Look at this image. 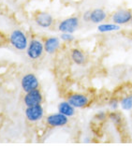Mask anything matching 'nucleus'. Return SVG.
Masks as SVG:
<instances>
[{
	"label": "nucleus",
	"mask_w": 132,
	"mask_h": 148,
	"mask_svg": "<svg viewBox=\"0 0 132 148\" xmlns=\"http://www.w3.org/2000/svg\"><path fill=\"white\" fill-rule=\"evenodd\" d=\"M9 41L14 49L18 51H25L28 46V38L21 29H15L10 34Z\"/></svg>",
	"instance_id": "obj_1"
},
{
	"label": "nucleus",
	"mask_w": 132,
	"mask_h": 148,
	"mask_svg": "<svg viewBox=\"0 0 132 148\" xmlns=\"http://www.w3.org/2000/svg\"><path fill=\"white\" fill-rule=\"evenodd\" d=\"M25 115L27 121H29L31 123H36L43 118L44 109L41 106V104L26 107L25 111Z\"/></svg>",
	"instance_id": "obj_5"
},
{
	"label": "nucleus",
	"mask_w": 132,
	"mask_h": 148,
	"mask_svg": "<svg viewBox=\"0 0 132 148\" xmlns=\"http://www.w3.org/2000/svg\"><path fill=\"white\" fill-rule=\"evenodd\" d=\"M57 109H58V112H59L60 114H64L66 116H68V118L72 117V116L75 114V110H76V109L73 107L68 100L61 101V102L58 104Z\"/></svg>",
	"instance_id": "obj_14"
},
{
	"label": "nucleus",
	"mask_w": 132,
	"mask_h": 148,
	"mask_svg": "<svg viewBox=\"0 0 132 148\" xmlns=\"http://www.w3.org/2000/svg\"><path fill=\"white\" fill-rule=\"evenodd\" d=\"M46 125L50 127H62L68 125L69 120L68 116L60 114L59 112L55 114H51L46 117Z\"/></svg>",
	"instance_id": "obj_8"
},
{
	"label": "nucleus",
	"mask_w": 132,
	"mask_h": 148,
	"mask_svg": "<svg viewBox=\"0 0 132 148\" xmlns=\"http://www.w3.org/2000/svg\"><path fill=\"white\" fill-rule=\"evenodd\" d=\"M43 102V95L38 88L25 93L24 97V103L26 107L38 105Z\"/></svg>",
	"instance_id": "obj_9"
},
{
	"label": "nucleus",
	"mask_w": 132,
	"mask_h": 148,
	"mask_svg": "<svg viewBox=\"0 0 132 148\" xmlns=\"http://www.w3.org/2000/svg\"><path fill=\"white\" fill-rule=\"evenodd\" d=\"M44 51L48 54H53L59 50L61 46V40L58 37H49L43 42Z\"/></svg>",
	"instance_id": "obj_11"
},
{
	"label": "nucleus",
	"mask_w": 132,
	"mask_h": 148,
	"mask_svg": "<svg viewBox=\"0 0 132 148\" xmlns=\"http://www.w3.org/2000/svg\"><path fill=\"white\" fill-rule=\"evenodd\" d=\"M107 19V12L103 9H94L91 10L90 22L93 24L99 25Z\"/></svg>",
	"instance_id": "obj_13"
},
{
	"label": "nucleus",
	"mask_w": 132,
	"mask_h": 148,
	"mask_svg": "<svg viewBox=\"0 0 132 148\" xmlns=\"http://www.w3.org/2000/svg\"><path fill=\"white\" fill-rule=\"evenodd\" d=\"M108 119L110 120L112 124H114L115 126H121L122 123H123L122 114H120L119 112H116V111H112L111 112H109Z\"/></svg>",
	"instance_id": "obj_16"
},
{
	"label": "nucleus",
	"mask_w": 132,
	"mask_h": 148,
	"mask_svg": "<svg viewBox=\"0 0 132 148\" xmlns=\"http://www.w3.org/2000/svg\"><path fill=\"white\" fill-rule=\"evenodd\" d=\"M80 21L79 18L76 16L68 17L65 20L61 21L58 25V31L61 33H71L74 34L77 29L79 28Z\"/></svg>",
	"instance_id": "obj_4"
},
{
	"label": "nucleus",
	"mask_w": 132,
	"mask_h": 148,
	"mask_svg": "<svg viewBox=\"0 0 132 148\" xmlns=\"http://www.w3.org/2000/svg\"><path fill=\"white\" fill-rule=\"evenodd\" d=\"M95 118L96 120H98L99 122H104L108 118V114L105 112H99L95 115Z\"/></svg>",
	"instance_id": "obj_20"
},
{
	"label": "nucleus",
	"mask_w": 132,
	"mask_h": 148,
	"mask_svg": "<svg viewBox=\"0 0 132 148\" xmlns=\"http://www.w3.org/2000/svg\"><path fill=\"white\" fill-rule=\"evenodd\" d=\"M132 11L127 9H120L114 11L111 15V21L118 25H127L131 23Z\"/></svg>",
	"instance_id": "obj_7"
},
{
	"label": "nucleus",
	"mask_w": 132,
	"mask_h": 148,
	"mask_svg": "<svg viewBox=\"0 0 132 148\" xmlns=\"http://www.w3.org/2000/svg\"><path fill=\"white\" fill-rule=\"evenodd\" d=\"M70 59L74 64L83 66L86 63V56L83 50L79 48H73L70 51Z\"/></svg>",
	"instance_id": "obj_12"
},
{
	"label": "nucleus",
	"mask_w": 132,
	"mask_h": 148,
	"mask_svg": "<svg viewBox=\"0 0 132 148\" xmlns=\"http://www.w3.org/2000/svg\"><path fill=\"white\" fill-rule=\"evenodd\" d=\"M0 40H1V33H0Z\"/></svg>",
	"instance_id": "obj_22"
},
{
	"label": "nucleus",
	"mask_w": 132,
	"mask_h": 148,
	"mask_svg": "<svg viewBox=\"0 0 132 148\" xmlns=\"http://www.w3.org/2000/svg\"><path fill=\"white\" fill-rule=\"evenodd\" d=\"M120 107L124 111H131L132 110V95H127L123 97L120 100Z\"/></svg>",
	"instance_id": "obj_17"
},
{
	"label": "nucleus",
	"mask_w": 132,
	"mask_h": 148,
	"mask_svg": "<svg viewBox=\"0 0 132 148\" xmlns=\"http://www.w3.org/2000/svg\"><path fill=\"white\" fill-rule=\"evenodd\" d=\"M120 29V25L114 23H106V24H99L98 25V31L99 33H111L115 32Z\"/></svg>",
	"instance_id": "obj_15"
},
{
	"label": "nucleus",
	"mask_w": 132,
	"mask_h": 148,
	"mask_svg": "<svg viewBox=\"0 0 132 148\" xmlns=\"http://www.w3.org/2000/svg\"><path fill=\"white\" fill-rule=\"evenodd\" d=\"M67 100L75 109L86 108L90 104V98L83 93H71L68 95Z\"/></svg>",
	"instance_id": "obj_3"
},
{
	"label": "nucleus",
	"mask_w": 132,
	"mask_h": 148,
	"mask_svg": "<svg viewBox=\"0 0 132 148\" xmlns=\"http://www.w3.org/2000/svg\"><path fill=\"white\" fill-rule=\"evenodd\" d=\"M108 104L112 111H116L120 106V100H118V99H116V98H112L109 100Z\"/></svg>",
	"instance_id": "obj_19"
},
{
	"label": "nucleus",
	"mask_w": 132,
	"mask_h": 148,
	"mask_svg": "<svg viewBox=\"0 0 132 148\" xmlns=\"http://www.w3.org/2000/svg\"><path fill=\"white\" fill-rule=\"evenodd\" d=\"M44 52L45 51L43 42L40 40H38V38L31 40L26 48V56L31 60L40 59Z\"/></svg>",
	"instance_id": "obj_2"
},
{
	"label": "nucleus",
	"mask_w": 132,
	"mask_h": 148,
	"mask_svg": "<svg viewBox=\"0 0 132 148\" xmlns=\"http://www.w3.org/2000/svg\"><path fill=\"white\" fill-rule=\"evenodd\" d=\"M131 23H132V20H131Z\"/></svg>",
	"instance_id": "obj_23"
},
{
	"label": "nucleus",
	"mask_w": 132,
	"mask_h": 148,
	"mask_svg": "<svg viewBox=\"0 0 132 148\" xmlns=\"http://www.w3.org/2000/svg\"><path fill=\"white\" fill-rule=\"evenodd\" d=\"M90 15H91V10H86L83 14V20L84 22H90Z\"/></svg>",
	"instance_id": "obj_21"
},
{
	"label": "nucleus",
	"mask_w": 132,
	"mask_h": 148,
	"mask_svg": "<svg viewBox=\"0 0 132 148\" xmlns=\"http://www.w3.org/2000/svg\"><path fill=\"white\" fill-rule=\"evenodd\" d=\"M40 86V81L34 73H26L21 79V87L23 91L27 93Z\"/></svg>",
	"instance_id": "obj_6"
},
{
	"label": "nucleus",
	"mask_w": 132,
	"mask_h": 148,
	"mask_svg": "<svg viewBox=\"0 0 132 148\" xmlns=\"http://www.w3.org/2000/svg\"><path fill=\"white\" fill-rule=\"evenodd\" d=\"M60 40L64 42H68V43H69V42H72L75 40V37H74V35L71 33H61Z\"/></svg>",
	"instance_id": "obj_18"
},
{
	"label": "nucleus",
	"mask_w": 132,
	"mask_h": 148,
	"mask_svg": "<svg viewBox=\"0 0 132 148\" xmlns=\"http://www.w3.org/2000/svg\"><path fill=\"white\" fill-rule=\"evenodd\" d=\"M35 23L41 28H50L53 24V18L50 13L45 11H40L35 16Z\"/></svg>",
	"instance_id": "obj_10"
}]
</instances>
